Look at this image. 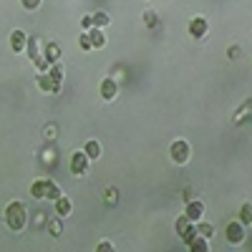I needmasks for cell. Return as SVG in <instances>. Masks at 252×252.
I'll return each instance as SVG.
<instances>
[{"mask_svg": "<svg viewBox=\"0 0 252 252\" xmlns=\"http://www.w3.org/2000/svg\"><path fill=\"white\" fill-rule=\"evenodd\" d=\"M5 224L13 229V232H20L28 224V207L23 202H10L5 207Z\"/></svg>", "mask_w": 252, "mask_h": 252, "instance_id": "6da1fadb", "label": "cell"}, {"mask_svg": "<svg viewBox=\"0 0 252 252\" xmlns=\"http://www.w3.org/2000/svg\"><path fill=\"white\" fill-rule=\"evenodd\" d=\"M169 157H172L174 164H187L189 159H192V146H189L184 139H177L169 146Z\"/></svg>", "mask_w": 252, "mask_h": 252, "instance_id": "7a4b0ae2", "label": "cell"}, {"mask_svg": "<svg viewBox=\"0 0 252 252\" xmlns=\"http://www.w3.org/2000/svg\"><path fill=\"white\" fill-rule=\"evenodd\" d=\"M89 164H91V159L86 157V152H83V149L73 152V154H71V174H73V177H86Z\"/></svg>", "mask_w": 252, "mask_h": 252, "instance_id": "3957f363", "label": "cell"}, {"mask_svg": "<svg viewBox=\"0 0 252 252\" xmlns=\"http://www.w3.org/2000/svg\"><path fill=\"white\" fill-rule=\"evenodd\" d=\"M224 237H227V242H229V245H242V242H245V237H247L245 224H242L240 220L227 222V227H224Z\"/></svg>", "mask_w": 252, "mask_h": 252, "instance_id": "277c9868", "label": "cell"}, {"mask_svg": "<svg viewBox=\"0 0 252 252\" xmlns=\"http://www.w3.org/2000/svg\"><path fill=\"white\" fill-rule=\"evenodd\" d=\"M174 229H177V235H179L184 242H189V240H194V237H197V224H194L192 220H189L187 215H182V217L177 220Z\"/></svg>", "mask_w": 252, "mask_h": 252, "instance_id": "5b68a950", "label": "cell"}, {"mask_svg": "<svg viewBox=\"0 0 252 252\" xmlns=\"http://www.w3.org/2000/svg\"><path fill=\"white\" fill-rule=\"evenodd\" d=\"M26 53H28V58L35 63V66L43 71L46 68V61H43V53H40V40L35 38V35H28V46H26Z\"/></svg>", "mask_w": 252, "mask_h": 252, "instance_id": "8992f818", "label": "cell"}, {"mask_svg": "<svg viewBox=\"0 0 252 252\" xmlns=\"http://www.w3.org/2000/svg\"><path fill=\"white\" fill-rule=\"evenodd\" d=\"M209 33V20L204 15H197L189 20V35H194V38H204Z\"/></svg>", "mask_w": 252, "mask_h": 252, "instance_id": "52a82bcc", "label": "cell"}, {"mask_svg": "<svg viewBox=\"0 0 252 252\" xmlns=\"http://www.w3.org/2000/svg\"><path fill=\"white\" fill-rule=\"evenodd\" d=\"M26 46H28V33L26 31H13L10 33V48L15 51V53H23L26 51Z\"/></svg>", "mask_w": 252, "mask_h": 252, "instance_id": "ba28073f", "label": "cell"}, {"mask_svg": "<svg viewBox=\"0 0 252 252\" xmlns=\"http://www.w3.org/2000/svg\"><path fill=\"white\" fill-rule=\"evenodd\" d=\"M192 222H199V220H204V204L202 202H197V199H192V202H187V212H184Z\"/></svg>", "mask_w": 252, "mask_h": 252, "instance_id": "9c48e42d", "label": "cell"}, {"mask_svg": "<svg viewBox=\"0 0 252 252\" xmlns=\"http://www.w3.org/2000/svg\"><path fill=\"white\" fill-rule=\"evenodd\" d=\"M38 86L43 89V91H48V94H58V91H61V86L53 81V76H51L48 71H43V73L38 76Z\"/></svg>", "mask_w": 252, "mask_h": 252, "instance_id": "30bf717a", "label": "cell"}, {"mask_svg": "<svg viewBox=\"0 0 252 252\" xmlns=\"http://www.w3.org/2000/svg\"><path fill=\"white\" fill-rule=\"evenodd\" d=\"M116 94H119L116 81H114V78H103V81H101V96L106 98V101H114Z\"/></svg>", "mask_w": 252, "mask_h": 252, "instance_id": "8fae6325", "label": "cell"}, {"mask_svg": "<svg viewBox=\"0 0 252 252\" xmlns=\"http://www.w3.org/2000/svg\"><path fill=\"white\" fill-rule=\"evenodd\" d=\"M89 33V40H91V46L94 48H103V46H106V35H103V28H89L86 31Z\"/></svg>", "mask_w": 252, "mask_h": 252, "instance_id": "7c38bea8", "label": "cell"}, {"mask_svg": "<svg viewBox=\"0 0 252 252\" xmlns=\"http://www.w3.org/2000/svg\"><path fill=\"white\" fill-rule=\"evenodd\" d=\"M71 209H73V204H71L68 197H63V194H61V197L56 199V215H58V217H68V215H71Z\"/></svg>", "mask_w": 252, "mask_h": 252, "instance_id": "4fadbf2b", "label": "cell"}, {"mask_svg": "<svg viewBox=\"0 0 252 252\" xmlns=\"http://www.w3.org/2000/svg\"><path fill=\"white\" fill-rule=\"evenodd\" d=\"M187 245H189V250H194V252H209V240L202 237V235H197L194 240H189Z\"/></svg>", "mask_w": 252, "mask_h": 252, "instance_id": "5bb4252c", "label": "cell"}, {"mask_svg": "<svg viewBox=\"0 0 252 252\" xmlns=\"http://www.w3.org/2000/svg\"><path fill=\"white\" fill-rule=\"evenodd\" d=\"M83 152H86V157H89L91 161H96V159H101V144H98V141H86Z\"/></svg>", "mask_w": 252, "mask_h": 252, "instance_id": "9a60e30c", "label": "cell"}, {"mask_svg": "<svg viewBox=\"0 0 252 252\" xmlns=\"http://www.w3.org/2000/svg\"><path fill=\"white\" fill-rule=\"evenodd\" d=\"M31 197L35 199H46V179H38L31 184Z\"/></svg>", "mask_w": 252, "mask_h": 252, "instance_id": "2e32d148", "label": "cell"}, {"mask_svg": "<svg viewBox=\"0 0 252 252\" xmlns=\"http://www.w3.org/2000/svg\"><path fill=\"white\" fill-rule=\"evenodd\" d=\"M111 23V15L106 13V10H98V13H94V26L96 28H106Z\"/></svg>", "mask_w": 252, "mask_h": 252, "instance_id": "e0dca14e", "label": "cell"}, {"mask_svg": "<svg viewBox=\"0 0 252 252\" xmlns=\"http://www.w3.org/2000/svg\"><path fill=\"white\" fill-rule=\"evenodd\" d=\"M194 224H197V235H202V237H207V240H209V237L215 235V227L209 224V222L199 220V222H194Z\"/></svg>", "mask_w": 252, "mask_h": 252, "instance_id": "ac0fdd59", "label": "cell"}, {"mask_svg": "<svg viewBox=\"0 0 252 252\" xmlns=\"http://www.w3.org/2000/svg\"><path fill=\"white\" fill-rule=\"evenodd\" d=\"M61 197V187L56 184V182H51V179H46V199H58Z\"/></svg>", "mask_w": 252, "mask_h": 252, "instance_id": "d6986e66", "label": "cell"}, {"mask_svg": "<svg viewBox=\"0 0 252 252\" xmlns=\"http://www.w3.org/2000/svg\"><path fill=\"white\" fill-rule=\"evenodd\" d=\"M240 222H242V224H252V204L245 202V204L240 207Z\"/></svg>", "mask_w": 252, "mask_h": 252, "instance_id": "ffe728a7", "label": "cell"}, {"mask_svg": "<svg viewBox=\"0 0 252 252\" xmlns=\"http://www.w3.org/2000/svg\"><path fill=\"white\" fill-rule=\"evenodd\" d=\"M20 5L26 10H35V8H40V0H20Z\"/></svg>", "mask_w": 252, "mask_h": 252, "instance_id": "44dd1931", "label": "cell"}, {"mask_svg": "<svg viewBox=\"0 0 252 252\" xmlns=\"http://www.w3.org/2000/svg\"><path fill=\"white\" fill-rule=\"evenodd\" d=\"M78 43H81V48H83V51H91V48H94V46H91V40H89V33H83Z\"/></svg>", "mask_w": 252, "mask_h": 252, "instance_id": "7402d4cb", "label": "cell"}, {"mask_svg": "<svg viewBox=\"0 0 252 252\" xmlns=\"http://www.w3.org/2000/svg\"><path fill=\"white\" fill-rule=\"evenodd\" d=\"M46 53H48V58L56 63L58 61V46H46Z\"/></svg>", "mask_w": 252, "mask_h": 252, "instance_id": "603a6c76", "label": "cell"}, {"mask_svg": "<svg viewBox=\"0 0 252 252\" xmlns=\"http://www.w3.org/2000/svg\"><path fill=\"white\" fill-rule=\"evenodd\" d=\"M81 26L86 28V31H89V28H94V15H83V18H81Z\"/></svg>", "mask_w": 252, "mask_h": 252, "instance_id": "cb8c5ba5", "label": "cell"}, {"mask_svg": "<svg viewBox=\"0 0 252 252\" xmlns=\"http://www.w3.org/2000/svg\"><path fill=\"white\" fill-rule=\"evenodd\" d=\"M111 250H114L111 242H101V245H98V252H111Z\"/></svg>", "mask_w": 252, "mask_h": 252, "instance_id": "d4e9b609", "label": "cell"}, {"mask_svg": "<svg viewBox=\"0 0 252 252\" xmlns=\"http://www.w3.org/2000/svg\"><path fill=\"white\" fill-rule=\"evenodd\" d=\"M154 15H157V13H152V10H149V13L144 15V20H146V23H149V26H154V23H157V18H154Z\"/></svg>", "mask_w": 252, "mask_h": 252, "instance_id": "484cf974", "label": "cell"}]
</instances>
